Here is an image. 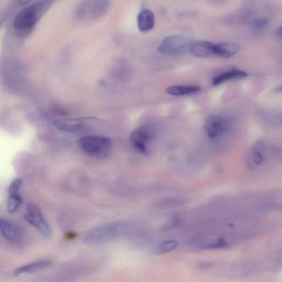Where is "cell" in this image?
Wrapping results in <instances>:
<instances>
[{"label":"cell","mask_w":282,"mask_h":282,"mask_svg":"<svg viewBox=\"0 0 282 282\" xmlns=\"http://www.w3.org/2000/svg\"><path fill=\"white\" fill-rule=\"evenodd\" d=\"M50 6L47 2L41 0L22 10L13 21V27L16 35L21 38L30 35Z\"/></svg>","instance_id":"6da1fadb"},{"label":"cell","mask_w":282,"mask_h":282,"mask_svg":"<svg viewBox=\"0 0 282 282\" xmlns=\"http://www.w3.org/2000/svg\"><path fill=\"white\" fill-rule=\"evenodd\" d=\"M125 224H111L96 228L87 236L86 242L91 245L100 244L118 237L125 230Z\"/></svg>","instance_id":"5b68a950"},{"label":"cell","mask_w":282,"mask_h":282,"mask_svg":"<svg viewBox=\"0 0 282 282\" xmlns=\"http://www.w3.org/2000/svg\"><path fill=\"white\" fill-rule=\"evenodd\" d=\"M109 0H84L78 7L76 16L81 21L95 20L107 12Z\"/></svg>","instance_id":"3957f363"},{"label":"cell","mask_w":282,"mask_h":282,"mask_svg":"<svg viewBox=\"0 0 282 282\" xmlns=\"http://www.w3.org/2000/svg\"><path fill=\"white\" fill-rule=\"evenodd\" d=\"M0 234L12 243L17 244L21 242L23 233L21 228L12 221L0 218Z\"/></svg>","instance_id":"9c48e42d"},{"label":"cell","mask_w":282,"mask_h":282,"mask_svg":"<svg viewBox=\"0 0 282 282\" xmlns=\"http://www.w3.org/2000/svg\"><path fill=\"white\" fill-rule=\"evenodd\" d=\"M77 143L85 153L97 159L108 158L112 150V141L107 137L85 136Z\"/></svg>","instance_id":"7a4b0ae2"},{"label":"cell","mask_w":282,"mask_h":282,"mask_svg":"<svg viewBox=\"0 0 282 282\" xmlns=\"http://www.w3.org/2000/svg\"><path fill=\"white\" fill-rule=\"evenodd\" d=\"M51 264L49 260H41L29 263L18 267L13 272V275L18 276L22 275L32 274L37 271L44 270Z\"/></svg>","instance_id":"7c38bea8"},{"label":"cell","mask_w":282,"mask_h":282,"mask_svg":"<svg viewBox=\"0 0 282 282\" xmlns=\"http://www.w3.org/2000/svg\"><path fill=\"white\" fill-rule=\"evenodd\" d=\"M178 246L176 240H169L161 242L154 248L153 252L156 255H163L166 253L174 251Z\"/></svg>","instance_id":"e0dca14e"},{"label":"cell","mask_w":282,"mask_h":282,"mask_svg":"<svg viewBox=\"0 0 282 282\" xmlns=\"http://www.w3.org/2000/svg\"><path fill=\"white\" fill-rule=\"evenodd\" d=\"M269 24V20L265 17L256 18L252 22V26L256 29H263Z\"/></svg>","instance_id":"ffe728a7"},{"label":"cell","mask_w":282,"mask_h":282,"mask_svg":"<svg viewBox=\"0 0 282 282\" xmlns=\"http://www.w3.org/2000/svg\"><path fill=\"white\" fill-rule=\"evenodd\" d=\"M33 0H17V3L20 6H25L30 4Z\"/></svg>","instance_id":"603a6c76"},{"label":"cell","mask_w":282,"mask_h":282,"mask_svg":"<svg viewBox=\"0 0 282 282\" xmlns=\"http://www.w3.org/2000/svg\"><path fill=\"white\" fill-rule=\"evenodd\" d=\"M25 219L33 226L45 239H50L53 236V229L45 218L39 208L31 202L27 203Z\"/></svg>","instance_id":"277c9868"},{"label":"cell","mask_w":282,"mask_h":282,"mask_svg":"<svg viewBox=\"0 0 282 282\" xmlns=\"http://www.w3.org/2000/svg\"><path fill=\"white\" fill-rule=\"evenodd\" d=\"M7 202V210L8 212H16L21 205L22 202L20 193H10Z\"/></svg>","instance_id":"ac0fdd59"},{"label":"cell","mask_w":282,"mask_h":282,"mask_svg":"<svg viewBox=\"0 0 282 282\" xmlns=\"http://www.w3.org/2000/svg\"><path fill=\"white\" fill-rule=\"evenodd\" d=\"M201 88L195 86H173L166 90V94L174 96H183L195 94L200 91Z\"/></svg>","instance_id":"2e32d148"},{"label":"cell","mask_w":282,"mask_h":282,"mask_svg":"<svg viewBox=\"0 0 282 282\" xmlns=\"http://www.w3.org/2000/svg\"><path fill=\"white\" fill-rule=\"evenodd\" d=\"M152 138L149 126L143 125L133 130L129 136V141L134 148L143 155L149 154V144Z\"/></svg>","instance_id":"52a82bcc"},{"label":"cell","mask_w":282,"mask_h":282,"mask_svg":"<svg viewBox=\"0 0 282 282\" xmlns=\"http://www.w3.org/2000/svg\"><path fill=\"white\" fill-rule=\"evenodd\" d=\"M138 29L143 32L154 29L155 25V17L153 12L149 10L142 11L137 18Z\"/></svg>","instance_id":"9a60e30c"},{"label":"cell","mask_w":282,"mask_h":282,"mask_svg":"<svg viewBox=\"0 0 282 282\" xmlns=\"http://www.w3.org/2000/svg\"><path fill=\"white\" fill-rule=\"evenodd\" d=\"M205 129L210 139H214L222 135L229 126L228 120L219 115L208 117L205 122Z\"/></svg>","instance_id":"ba28073f"},{"label":"cell","mask_w":282,"mask_h":282,"mask_svg":"<svg viewBox=\"0 0 282 282\" xmlns=\"http://www.w3.org/2000/svg\"><path fill=\"white\" fill-rule=\"evenodd\" d=\"M54 125L57 126L59 129L69 132H74L80 131V129L84 126L80 123H68L67 122L59 121H59L56 120V121L54 122Z\"/></svg>","instance_id":"d6986e66"},{"label":"cell","mask_w":282,"mask_h":282,"mask_svg":"<svg viewBox=\"0 0 282 282\" xmlns=\"http://www.w3.org/2000/svg\"><path fill=\"white\" fill-rule=\"evenodd\" d=\"M240 49L239 46L234 43L225 42L214 45V55L217 56L229 58L237 54Z\"/></svg>","instance_id":"4fadbf2b"},{"label":"cell","mask_w":282,"mask_h":282,"mask_svg":"<svg viewBox=\"0 0 282 282\" xmlns=\"http://www.w3.org/2000/svg\"><path fill=\"white\" fill-rule=\"evenodd\" d=\"M191 44V41L183 35H169L161 41L158 51L166 55H182L189 50Z\"/></svg>","instance_id":"8992f818"},{"label":"cell","mask_w":282,"mask_h":282,"mask_svg":"<svg viewBox=\"0 0 282 282\" xmlns=\"http://www.w3.org/2000/svg\"><path fill=\"white\" fill-rule=\"evenodd\" d=\"M247 76L248 73L246 72L233 68L216 77L213 81V84L217 86L228 81L240 79V78H246Z\"/></svg>","instance_id":"5bb4252c"},{"label":"cell","mask_w":282,"mask_h":282,"mask_svg":"<svg viewBox=\"0 0 282 282\" xmlns=\"http://www.w3.org/2000/svg\"><path fill=\"white\" fill-rule=\"evenodd\" d=\"M265 145L261 142L253 146L248 158L249 168L255 169L260 166L265 158Z\"/></svg>","instance_id":"8fae6325"},{"label":"cell","mask_w":282,"mask_h":282,"mask_svg":"<svg viewBox=\"0 0 282 282\" xmlns=\"http://www.w3.org/2000/svg\"><path fill=\"white\" fill-rule=\"evenodd\" d=\"M226 246V243L223 239H219L217 240L215 243H213L209 246L210 248L216 249V248H224Z\"/></svg>","instance_id":"44dd1931"},{"label":"cell","mask_w":282,"mask_h":282,"mask_svg":"<svg viewBox=\"0 0 282 282\" xmlns=\"http://www.w3.org/2000/svg\"><path fill=\"white\" fill-rule=\"evenodd\" d=\"M275 36L278 39H281L282 37V30L281 27H280L279 29H277V30L275 32Z\"/></svg>","instance_id":"cb8c5ba5"},{"label":"cell","mask_w":282,"mask_h":282,"mask_svg":"<svg viewBox=\"0 0 282 282\" xmlns=\"http://www.w3.org/2000/svg\"><path fill=\"white\" fill-rule=\"evenodd\" d=\"M8 12H3L0 13V27H1L3 24L4 22L5 21L7 17Z\"/></svg>","instance_id":"7402d4cb"},{"label":"cell","mask_w":282,"mask_h":282,"mask_svg":"<svg viewBox=\"0 0 282 282\" xmlns=\"http://www.w3.org/2000/svg\"><path fill=\"white\" fill-rule=\"evenodd\" d=\"M214 44L209 41H198L192 43L189 51L194 56L205 58L214 55Z\"/></svg>","instance_id":"30bf717a"},{"label":"cell","mask_w":282,"mask_h":282,"mask_svg":"<svg viewBox=\"0 0 282 282\" xmlns=\"http://www.w3.org/2000/svg\"><path fill=\"white\" fill-rule=\"evenodd\" d=\"M46 2H47L48 3L52 5V4L57 0H45Z\"/></svg>","instance_id":"d4e9b609"}]
</instances>
